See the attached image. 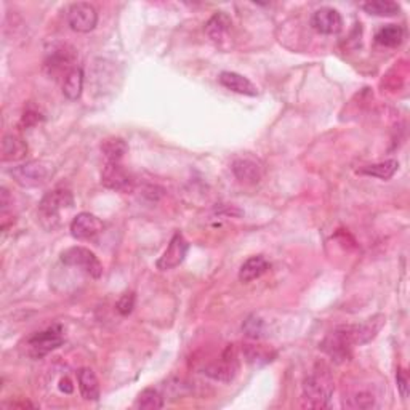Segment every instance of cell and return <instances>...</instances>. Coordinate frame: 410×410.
I'll return each instance as SVG.
<instances>
[{"instance_id": "1", "label": "cell", "mask_w": 410, "mask_h": 410, "mask_svg": "<svg viewBox=\"0 0 410 410\" xmlns=\"http://www.w3.org/2000/svg\"><path fill=\"white\" fill-rule=\"evenodd\" d=\"M334 394V380L327 369H316L304 378L303 401L308 407L324 409L329 406Z\"/></svg>"}, {"instance_id": "2", "label": "cell", "mask_w": 410, "mask_h": 410, "mask_svg": "<svg viewBox=\"0 0 410 410\" xmlns=\"http://www.w3.org/2000/svg\"><path fill=\"white\" fill-rule=\"evenodd\" d=\"M72 205H74V197L67 189H54V191L47 192L39 204L42 223L47 228H55L58 217H60V210L65 207H72Z\"/></svg>"}, {"instance_id": "3", "label": "cell", "mask_w": 410, "mask_h": 410, "mask_svg": "<svg viewBox=\"0 0 410 410\" xmlns=\"http://www.w3.org/2000/svg\"><path fill=\"white\" fill-rule=\"evenodd\" d=\"M55 167L47 161H31L12 170L13 180L21 186H39L44 185L54 177Z\"/></svg>"}, {"instance_id": "4", "label": "cell", "mask_w": 410, "mask_h": 410, "mask_svg": "<svg viewBox=\"0 0 410 410\" xmlns=\"http://www.w3.org/2000/svg\"><path fill=\"white\" fill-rule=\"evenodd\" d=\"M61 261L67 266L77 268L93 279H99L103 276V265L97 259V255L85 247H71L61 254Z\"/></svg>"}, {"instance_id": "5", "label": "cell", "mask_w": 410, "mask_h": 410, "mask_svg": "<svg viewBox=\"0 0 410 410\" xmlns=\"http://www.w3.org/2000/svg\"><path fill=\"white\" fill-rule=\"evenodd\" d=\"M76 50L69 44H54L51 49L47 51L45 69L54 77L63 74L66 77L72 69H76Z\"/></svg>"}, {"instance_id": "6", "label": "cell", "mask_w": 410, "mask_h": 410, "mask_svg": "<svg viewBox=\"0 0 410 410\" xmlns=\"http://www.w3.org/2000/svg\"><path fill=\"white\" fill-rule=\"evenodd\" d=\"M353 343H351L348 334H346L345 325H340L336 327L334 332H330L322 343L319 345V348L327 354L330 359L335 361L336 364H341V362L351 359V354H353Z\"/></svg>"}, {"instance_id": "7", "label": "cell", "mask_w": 410, "mask_h": 410, "mask_svg": "<svg viewBox=\"0 0 410 410\" xmlns=\"http://www.w3.org/2000/svg\"><path fill=\"white\" fill-rule=\"evenodd\" d=\"M65 341V335H63L61 325H51L44 332H39L31 336L28 340V348L29 353L34 357H42L45 354L51 353V351L60 348Z\"/></svg>"}, {"instance_id": "8", "label": "cell", "mask_w": 410, "mask_h": 410, "mask_svg": "<svg viewBox=\"0 0 410 410\" xmlns=\"http://www.w3.org/2000/svg\"><path fill=\"white\" fill-rule=\"evenodd\" d=\"M67 23L76 33H90L98 23L97 8L85 2L72 3L67 10Z\"/></svg>"}, {"instance_id": "9", "label": "cell", "mask_w": 410, "mask_h": 410, "mask_svg": "<svg viewBox=\"0 0 410 410\" xmlns=\"http://www.w3.org/2000/svg\"><path fill=\"white\" fill-rule=\"evenodd\" d=\"M103 186L117 192L133 191V178L130 173L120 165V162H108L101 172Z\"/></svg>"}, {"instance_id": "10", "label": "cell", "mask_w": 410, "mask_h": 410, "mask_svg": "<svg viewBox=\"0 0 410 410\" xmlns=\"http://www.w3.org/2000/svg\"><path fill=\"white\" fill-rule=\"evenodd\" d=\"M188 250H189V244L186 243V239L183 238V234L177 233L173 236L170 244L165 249L164 254L159 260H157L156 266L159 268L161 271H168V270H173V268L180 266L183 261H185L186 255H188Z\"/></svg>"}, {"instance_id": "11", "label": "cell", "mask_w": 410, "mask_h": 410, "mask_svg": "<svg viewBox=\"0 0 410 410\" xmlns=\"http://www.w3.org/2000/svg\"><path fill=\"white\" fill-rule=\"evenodd\" d=\"M385 322V316L378 314V316H373L372 319L366 320L362 324H354V325H345L346 334H348L351 343L354 346H361L369 343L380 332L382 325Z\"/></svg>"}, {"instance_id": "12", "label": "cell", "mask_w": 410, "mask_h": 410, "mask_svg": "<svg viewBox=\"0 0 410 410\" xmlns=\"http://www.w3.org/2000/svg\"><path fill=\"white\" fill-rule=\"evenodd\" d=\"M103 222L97 215L82 212L72 220L71 234L79 240H92L103 233Z\"/></svg>"}, {"instance_id": "13", "label": "cell", "mask_w": 410, "mask_h": 410, "mask_svg": "<svg viewBox=\"0 0 410 410\" xmlns=\"http://www.w3.org/2000/svg\"><path fill=\"white\" fill-rule=\"evenodd\" d=\"M311 26L319 34L332 35L338 34L341 28H343V19H341V15L335 8L322 7L313 13Z\"/></svg>"}, {"instance_id": "14", "label": "cell", "mask_w": 410, "mask_h": 410, "mask_svg": "<svg viewBox=\"0 0 410 410\" xmlns=\"http://www.w3.org/2000/svg\"><path fill=\"white\" fill-rule=\"evenodd\" d=\"M238 370H239L238 357H236L233 348L229 346V348L224 351L222 359L213 362V364H210L207 369H205V373L218 382H231L234 380Z\"/></svg>"}, {"instance_id": "15", "label": "cell", "mask_w": 410, "mask_h": 410, "mask_svg": "<svg viewBox=\"0 0 410 410\" xmlns=\"http://www.w3.org/2000/svg\"><path fill=\"white\" fill-rule=\"evenodd\" d=\"M218 81L223 87H226L231 92L247 95V97H256V95H259V88L254 85V82L249 81V79L244 77L243 74H238V72L224 71L220 74Z\"/></svg>"}, {"instance_id": "16", "label": "cell", "mask_w": 410, "mask_h": 410, "mask_svg": "<svg viewBox=\"0 0 410 410\" xmlns=\"http://www.w3.org/2000/svg\"><path fill=\"white\" fill-rule=\"evenodd\" d=\"M233 173L243 183H259L263 175V168L256 161L249 159V157H240V159L234 161Z\"/></svg>"}, {"instance_id": "17", "label": "cell", "mask_w": 410, "mask_h": 410, "mask_svg": "<svg viewBox=\"0 0 410 410\" xmlns=\"http://www.w3.org/2000/svg\"><path fill=\"white\" fill-rule=\"evenodd\" d=\"M77 380L82 397L87 399V401H98L99 393L101 391H99V383L95 372L92 369H88V367H82V369L77 372Z\"/></svg>"}, {"instance_id": "18", "label": "cell", "mask_w": 410, "mask_h": 410, "mask_svg": "<svg viewBox=\"0 0 410 410\" xmlns=\"http://www.w3.org/2000/svg\"><path fill=\"white\" fill-rule=\"evenodd\" d=\"M270 270V263L266 261L265 256L256 255L252 259L245 260L244 265L239 270V281L240 282H252L259 279L265 272Z\"/></svg>"}, {"instance_id": "19", "label": "cell", "mask_w": 410, "mask_h": 410, "mask_svg": "<svg viewBox=\"0 0 410 410\" xmlns=\"http://www.w3.org/2000/svg\"><path fill=\"white\" fill-rule=\"evenodd\" d=\"M28 154V145L17 135L3 136L2 141V161L17 162L24 159Z\"/></svg>"}, {"instance_id": "20", "label": "cell", "mask_w": 410, "mask_h": 410, "mask_svg": "<svg viewBox=\"0 0 410 410\" xmlns=\"http://www.w3.org/2000/svg\"><path fill=\"white\" fill-rule=\"evenodd\" d=\"M231 24H233V21H231L229 15L224 12H218L207 21V24H205V33H207V35L212 40H222L224 38V34L231 29Z\"/></svg>"}, {"instance_id": "21", "label": "cell", "mask_w": 410, "mask_h": 410, "mask_svg": "<svg viewBox=\"0 0 410 410\" xmlns=\"http://www.w3.org/2000/svg\"><path fill=\"white\" fill-rule=\"evenodd\" d=\"M366 13L373 17H396L401 12V7L391 0H369L361 5Z\"/></svg>"}, {"instance_id": "22", "label": "cell", "mask_w": 410, "mask_h": 410, "mask_svg": "<svg viewBox=\"0 0 410 410\" xmlns=\"http://www.w3.org/2000/svg\"><path fill=\"white\" fill-rule=\"evenodd\" d=\"M83 88V71L81 67H76L72 69L69 74L65 77V82H63V93L67 99L71 101H76V99L81 98Z\"/></svg>"}, {"instance_id": "23", "label": "cell", "mask_w": 410, "mask_h": 410, "mask_svg": "<svg viewBox=\"0 0 410 410\" xmlns=\"http://www.w3.org/2000/svg\"><path fill=\"white\" fill-rule=\"evenodd\" d=\"M402 40H404V29L397 24H388L375 34L377 44H380L383 47H390V49L401 45Z\"/></svg>"}, {"instance_id": "24", "label": "cell", "mask_w": 410, "mask_h": 410, "mask_svg": "<svg viewBox=\"0 0 410 410\" xmlns=\"http://www.w3.org/2000/svg\"><path fill=\"white\" fill-rule=\"evenodd\" d=\"M397 168H399V162L393 159V161L380 162V164L362 167L359 170V173H361V175H369V177L380 178V180H390L394 173L397 172Z\"/></svg>"}, {"instance_id": "25", "label": "cell", "mask_w": 410, "mask_h": 410, "mask_svg": "<svg viewBox=\"0 0 410 410\" xmlns=\"http://www.w3.org/2000/svg\"><path fill=\"white\" fill-rule=\"evenodd\" d=\"M136 409L141 410H156L164 407V397L161 396V393L154 390V388H146L140 393V396L136 397L135 402Z\"/></svg>"}, {"instance_id": "26", "label": "cell", "mask_w": 410, "mask_h": 410, "mask_svg": "<svg viewBox=\"0 0 410 410\" xmlns=\"http://www.w3.org/2000/svg\"><path fill=\"white\" fill-rule=\"evenodd\" d=\"M127 149V143L122 138H108L101 143V151L108 162H120Z\"/></svg>"}, {"instance_id": "27", "label": "cell", "mask_w": 410, "mask_h": 410, "mask_svg": "<svg viewBox=\"0 0 410 410\" xmlns=\"http://www.w3.org/2000/svg\"><path fill=\"white\" fill-rule=\"evenodd\" d=\"M243 330L249 338L256 340V338H261L263 334H265V324H263V320L260 318L250 316L244 322Z\"/></svg>"}, {"instance_id": "28", "label": "cell", "mask_w": 410, "mask_h": 410, "mask_svg": "<svg viewBox=\"0 0 410 410\" xmlns=\"http://www.w3.org/2000/svg\"><path fill=\"white\" fill-rule=\"evenodd\" d=\"M244 354L247 357V361L254 362V364H259V362H268L270 359V353L261 348V346H254V345H247L244 350Z\"/></svg>"}, {"instance_id": "29", "label": "cell", "mask_w": 410, "mask_h": 410, "mask_svg": "<svg viewBox=\"0 0 410 410\" xmlns=\"http://www.w3.org/2000/svg\"><path fill=\"white\" fill-rule=\"evenodd\" d=\"M133 308H135V295L131 292L124 293L117 302V311L122 314V316H129V314L133 311Z\"/></svg>"}, {"instance_id": "30", "label": "cell", "mask_w": 410, "mask_h": 410, "mask_svg": "<svg viewBox=\"0 0 410 410\" xmlns=\"http://www.w3.org/2000/svg\"><path fill=\"white\" fill-rule=\"evenodd\" d=\"M42 119L44 117H42L38 109L28 108L23 114V119H21V125H23V127H33V125L39 124Z\"/></svg>"}, {"instance_id": "31", "label": "cell", "mask_w": 410, "mask_h": 410, "mask_svg": "<svg viewBox=\"0 0 410 410\" xmlns=\"http://www.w3.org/2000/svg\"><path fill=\"white\" fill-rule=\"evenodd\" d=\"M396 382H397L399 391H401V396L404 399H407V396H409V377H407V372L404 369H399L397 375H396Z\"/></svg>"}, {"instance_id": "32", "label": "cell", "mask_w": 410, "mask_h": 410, "mask_svg": "<svg viewBox=\"0 0 410 410\" xmlns=\"http://www.w3.org/2000/svg\"><path fill=\"white\" fill-rule=\"evenodd\" d=\"M60 390L65 391L66 394H71L72 391H74V386H72L69 378H63V380L60 382Z\"/></svg>"}]
</instances>
